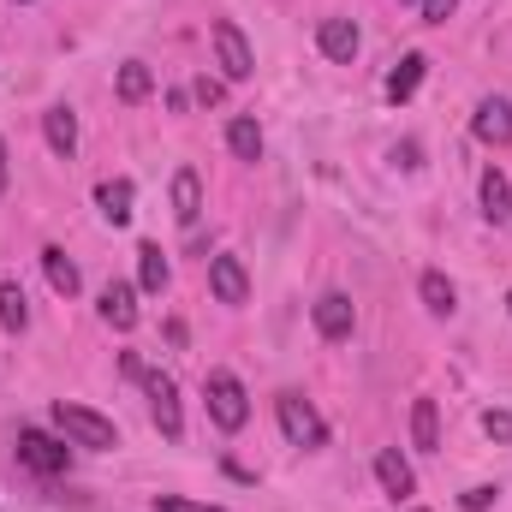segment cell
Returning a JSON list of instances; mask_svg holds the SVG:
<instances>
[{
  "label": "cell",
  "mask_w": 512,
  "mask_h": 512,
  "mask_svg": "<svg viewBox=\"0 0 512 512\" xmlns=\"http://www.w3.org/2000/svg\"><path fill=\"white\" fill-rule=\"evenodd\" d=\"M423 72H429V54H405V60L387 72V96H393V102H411L417 84H423Z\"/></svg>",
  "instance_id": "obj_15"
},
{
  "label": "cell",
  "mask_w": 512,
  "mask_h": 512,
  "mask_svg": "<svg viewBox=\"0 0 512 512\" xmlns=\"http://www.w3.org/2000/svg\"><path fill=\"white\" fill-rule=\"evenodd\" d=\"M507 310H512V298H507Z\"/></svg>",
  "instance_id": "obj_31"
},
{
  "label": "cell",
  "mask_w": 512,
  "mask_h": 512,
  "mask_svg": "<svg viewBox=\"0 0 512 512\" xmlns=\"http://www.w3.org/2000/svg\"><path fill=\"white\" fill-rule=\"evenodd\" d=\"M203 399H209V417H215L227 435H233V429H245V417H251V393H245V382H239L233 370H209Z\"/></svg>",
  "instance_id": "obj_2"
},
{
  "label": "cell",
  "mask_w": 512,
  "mask_h": 512,
  "mask_svg": "<svg viewBox=\"0 0 512 512\" xmlns=\"http://www.w3.org/2000/svg\"><path fill=\"white\" fill-rule=\"evenodd\" d=\"M417 6H423V18H429V24H447L459 0H417Z\"/></svg>",
  "instance_id": "obj_28"
},
{
  "label": "cell",
  "mask_w": 512,
  "mask_h": 512,
  "mask_svg": "<svg viewBox=\"0 0 512 512\" xmlns=\"http://www.w3.org/2000/svg\"><path fill=\"white\" fill-rule=\"evenodd\" d=\"M209 286H215L221 304H245V298H251V274H245L239 256H215V262H209Z\"/></svg>",
  "instance_id": "obj_9"
},
{
  "label": "cell",
  "mask_w": 512,
  "mask_h": 512,
  "mask_svg": "<svg viewBox=\"0 0 512 512\" xmlns=\"http://www.w3.org/2000/svg\"><path fill=\"white\" fill-rule=\"evenodd\" d=\"M227 149H233L239 161H262V131H256V120L239 114V120L227 126Z\"/></svg>",
  "instance_id": "obj_22"
},
{
  "label": "cell",
  "mask_w": 512,
  "mask_h": 512,
  "mask_svg": "<svg viewBox=\"0 0 512 512\" xmlns=\"http://www.w3.org/2000/svg\"><path fill=\"white\" fill-rule=\"evenodd\" d=\"M274 417H280V435H286L292 447H322V441H328V423L316 417V405H310L304 393H280V399H274Z\"/></svg>",
  "instance_id": "obj_3"
},
{
  "label": "cell",
  "mask_w": 512,
  "mask_h": 512,
  "mask_svg": "<svg viewBox=\"0 0 512 512\" xmlns=\"http://www.w3.org/2000/svg\"><path fill=\"white\" fill-rule=\"evenodd\" d=\"M42 131H48V149H54L60 161H72V149H78V114H72V108H48V114H42Z\"/></svg>",
  "instance_id": "obj_12"
},
{
  "label": "cell",
  "mask_w": 512,
  "mask_h": 512,
  "mask_svg": "<svg viewBox=\"0 0 512 512\" xmlns=\"http://www.w3.org/2000/svg\"><path fill=\"white\" fill-rule=\"evenodd\" d=\"M376 483H382V489L393 495V501L417 489V477H411V465H405V459H399L393 447H387V453H376Z\"/></svg>",
  "instance_id": "obj_18"
},
{
  "label": "cell",
  "mask_w": 512,
  "mask_h": 512,
  "mask_svg": "<svg viewBox=\"0 0 512 512\" xmlns=\"http://www.w3.org/2000/svg\"><path fill=\"white\" fill-rule=\"evenodd\" d=\"M352 328H358L352 298H346V292H322V298H316V334H322V340H352Z\"/></svg>",
  "instance_id": "obj_7"
},
{
  "label": "cell",
  "mask_w": 512,
  "mask_h": 512,
  "mask_svg": "<svg viewBox=\"0 0 512 512\" xmlns=\"http://www.w3.org/2000/svg\"><path fill=\"white\" fill-rule=\"evenodd\" d=\"M483 429H489V441H512V411H483Z\"/></svg>",
  "instance_id": "obj_25"
},
{
  "label": "cell",
  "mask_w": 512,
  "mask_h": 512,
  "mask_svg": "<svg viewBox=\"0 0 512 512\" xmlns=\"http://www.w3.org/2000/svg\"><path fill=\"white\" fill-rule=\"evenodd\" d=\"M316 42H322V54H328V60L352 66V60H358V42H364V36H358V24H352V18H322Z\"/></svg>",
  "instance_id": "obj_10"
},
{
  "label": "cell",
  "mask_w": 512,
  "mask_h": 512,
  "mask_svg": "<svg viewBox=\"0 0 512 512\" xmlns=\"http://www.w3.org/2000/svg\"><path fill=\"white\" fill-rule=\"evenodd\" d=\"M137 382H143V393H149L155 429H161L167 441H179V435H185V411H179V387H173V376H161V370H143Z\"/></svg>",
  "instance_id": "obj_5"
},
{
  "label": "cell",
  "mask_w": 512,
  "mask_h": 512,
  "mask_svg": "<svg viewBox=\"0 0 512 512\" xmlns=\"http://www.w3.org/2000/svg\"><path fill=\"white\" fill-rule=\"evenodd\" d=\"M131 197H137L131 179H102V185H96V203H102V215H108L114 227H126L131 221Z\"/></svg>",
  "instance_id": "obj_19"
},
{
  "label": "cell",
  "mask_w": 512,
  "mask_h": 512,
  "mask_svg": "<svg viewBox=\"0 0 512 512\" xmlns=\"http://www.w3.org/2000/svg\"><path fill=\"white\" fill-rule=\"evenodd\" d=\"M417 512H423V507H417Z\"/></svg>",
  "instance_id": "obj_32"
},
{
  "label": "cell",
  "mask_w": 512,
  "mask_h": 512,
  "mask_svg": "<svg viewBox=\"0 0 512 512\" xmlns=\"http://www.w3.org/2000/svg\"><path fill=\"white\" fill-rule=\"evenodd\" d=\"M209 42H215V60H221V78H227V84H245V78L256 72L251 42H245V30H239L233 18H221V24L209 30Z\"/></svg>",
  "instance_id": "obj_4"
},
{
  "label": "cell",
  "mask_w": 512,
  "mask_h": 512,
  "mask_svg": "<svg viewBox=\"0 0 512 512\" xmlns=\"http://www.w3.org/2000/svg\"><path fill=\"white\" fill-rule=\"evenodd\" d=\"M191 96H197L203 108H215V102H221V78H197V90H191Z\"/></svg>",
  "instance_id": "obj_29"
},
{
  "label": "cell",
  "mask_w": 512,
  "mask_h": 512,
  "mask_svg": "<svg viewBox=\"0 0 512 512\" xmlns=\"http://www.w3.org/2000/svg\"><path fill=\"white\" fill-rule=\"evenodd\" d=\"M417 292H423V304H429L435 316H453V310H459V292H453V280H447V274H435V268L417 280Z\"/></svg>",
  "instance_id": "obj_20"
},
{
  "label": "cell",
  "mask_w": 512,
  "mask_h": 512,
  "mask_svg": "<svg viewBox=\"0 0 512 512\" xmlns=\"http://www.w3.org/2000/svg\"><path fill=\"white\" fill-rule=\"evenodd\" d=\"M42 274H48V286H54L60 298H78V286H84V280H78V262L60 251V245L42 251Z\"/></svg>",
  "instance_id": "obj_14"
},
{
  "label": "cell",
  "mask_w": 512,
  "mask_h": 512,
  "mask_svg": "<svg viewBox=\"0 0 512 512\" xmlns=\"http://www.w3.org/2000/svg\"><path fill=\"white\" fill-rule=\"evenodd\" d=\"M471 126H477V137H483L489 149H507V143H512V102H507V96H483Z\"/></svg>",
  "instance_id": "obj_8"
},
{
  "label": "cell",
  "mask_w": 512,
  "mask_h": 512,
  "mask_svg": "<svg viewBox=\"0 0 512 512\" xmlns=\"http://www.w3.org/2000/svg\"><path fill=\"white\" fill-rule=\"evenodd\" d=\"M102 322H108V328H120V334L137 328V292H131L126 280H114V286L102 292Z\"/></svg>",
  "instance_id": "obj_13"
},
{
  "label": "cell",
  "mask_w": 512,
  "mask_h": 512,
  "mask_svg": "<svg viewBox=\"0 0 512 512\" xmlns=\"http://www.w3.org/2000/svg\"><path fill=\"white\" fill-rule=\"evenodd\" d=\"M483 215L501 227V221H512V185H507V173L501 167H489L483 173Z\"/></svg>",
  "instance_id": "obj_17"
},
{
  "label": "cell",
  "mask_w": 512,
  "mask_h": 512,
  "mask_svg": "<svg viewBox=\"0 0 512 512\" xmlns=\"http://www.w3.org/2000/svg\"><path fill=\"white\" fill-rule=\"evenodd\" d=\"M6 179H12V167H6V137H0V191H6Z\"/></svg>",
  "instance_id": "obj_30"
},
{
  "label": "cell",
  "mask_w": 512,
  "mask_h": 512,
  "mask_svg": "<svg viewBox=\"0 0 512 512\" xmlns=\"http://www.w3.org/2000/svg\"><path fill=\"white\" fill-rule=\"evenodd\" d=\"M54 429L66 435V447H90V453L120 447L114 423H108L102 411H90V405H72V399H54Z\"/></svg>",
  "instance_id": "obj_1"
},
{
  "label": "cell",
  "mask_w": 512,
  "mask_h": 512,
  "mask_svg": "<svg viewBox=\"0 0 512 512\" xmlns=\"http://www.w3.org/2000/svg\"><path fill=\"white\" fill-rule=\"evenodd\" d=\"M155 512H221V507H197V501H185V495H161Z\"/></svg>",
  "instance_id": "obj_27"
},
{
  "label": "cell",
  "mask_w": 512,
  "mask_h": 512,
  "mask_svg": "<svg viewBox=\"0 0 512 512\" xmlns=\"http://www.w3.org/2000/svg\"><path fill=\"white\" fill-rule=\"evenodd\" d=\"M114 90H120V102H143V96L155 90V78H149V66H143V60H126V66H120V78H114Z\"/></svg>",
  "instance_id": "obj_23"
},
{
  "label": "cell",
  "mask_w": 512,
  "mask_h": 512,
  "mask_svg": "<svg viewBox=\"0 0 512 512\" xmlns=\"http://www.w3.org/2000/svg\"><path fill=\"white\" fill-rule=\"evenodd\" d=\"M411 447H417V453H435V447H441V417H435V399H417V405H411Z\"/></svg>",
  "instance_id": "obj_16"
},
{
  "label": "cell",
  "mask_w": 512,
  "mask_h": 512,
  "mask_svg": "<svg viewBox=\"0 0 512 512\" xmlns=\"http://www.w3.org/2000/svg\"><path fill=\"white\" fill-rule=\"evenodd\" d=\"M173 215H179V227H197V215H203V179L191 167L173 173Z\"/></svg>",
  "instance_id": "obj_11"
},
{
  "label": "cell",
  "mask_w": 512,
  "mask_h": 512,
  "mask_svg": "<svg viewBox=\"0 0 512 512\" xmlns=\"http://www.w3.org/2000/svg\"><path fill=\"white\" fill-rule=\"evenodd\" d=\"M495 495H501V489H489V483L465 489V512H489V507H495Z\"/></svg>",
  "instance_id": "obj_26"
},
{
  "label": "cell",
  "mask_w": 512,
  "mask_h": 512,
  "mask_svg": "<svg viewBox=\"0 0 512 512\" xmlns=\"http://www.w3.org/2000/svg\"><path fill=\"white\" fill-rule=\"evenodd\" d=\"M0 322H6L12 334L30 322V304H24V286H18V280H0Z\"/></svg>",
  "instance_id": "obj_24"
},
{
  "label": "cell",
  "mask_w": 512,
  "mask_h": 512,
  "mask_svg": "<svg viewBox=\"0 0 512 512\" xmlns=\"http://www.w3.org/2000/svg\"><path fill=\"white\" fill-rule=\"evenodd\" d=\"M18 465H30L36 477H60L72 465V453L54 435H42V429H18Z\"/></svg>",
  "instance_id": "obj_6"
},
{
  "label": "cell",
  "mask_w": 512,
  "mask_h": 512,
  "mask_svg": "<svg viewBox=\"0 0 512 512\" xmlns=\"http://www.w3.org/2000/svg\"><path fill=\"white\" fill-rule=\"evenodd\" d=\"M137 286L143 292H167V256H161V245H137Z\"/></svg>",
  "instance_id": "obj_21"
}]
</instances>
